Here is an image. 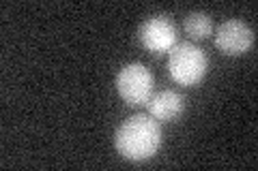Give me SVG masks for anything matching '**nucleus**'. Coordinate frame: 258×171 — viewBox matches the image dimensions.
<instances>
[{"instance_id": "7ed1b4c3", "label": "nucleus", "mask_w": 258, "mask_h": 171, "mask_svg": "<svg viewBox=\"0 0 258 171\" xmlns=\"http://www.w3.org/2000/svg\"><path fill=\"white\" fill-rule=\"evenodd\" d=\"M114 86H116V92L120 94V99L127 105H134V107L147 105L153 96V75L140 62L125 64L116 73Z\"/></svg>"}, {"instance_id": "0eeeda50", "label": "nucleus", "mask_w": 258, "mask_h": 171, "mask_svg": "<svg viewBox=\"0 0 258 171\" xmlns=\"http://www.w3.org/2000/svg\"><path fill=\"white\" fill-rule=\"evenodd\" d=\"M183 28H185V32H187L191 39L203 41V39L211 37V32H213V22H211V18H209L207 13L194 11V13H189L187 18H185Z\"/></svg>"}, {"instance_id": "f257e3e1", "label": "nucleus", "mask_w": 258, "mask_h": 171, "mask_svg": "<svg viewBox=\"0 0 258 171\" xmlns=\"http://www.w3.org/2000/svg\"><path fill=\"white\" fill-rule=\"evenodd\" d=\"M161 145V128L159 122L147 116V113H136L127 118L123 124L116 128L114 148L123 158L132 162L149 160L157 154Z\"/></svg>"}, {"instance_id": "39448f33", "label": "nucleus", "mask_w": 258, "mask_h": 171, "mask_svg": "<svg viewBox=\"0 0 258 171\" xmlns=\"http://www.w3.org/2000/svg\"><path fill=\"white\" fill-rule=\"evenodd\" d=\"M140 43L151 54H168L176 45V28L170 18L155 15L140 26Z\"/></svg>"}, {"instance_id": "f03ea898", "label": "nucleus", "mask_w": 258, "mask_h": 171, "mask_svg": "<svg viewBox=\"0 0 258 171\" xmlns=\"http://www.w3.org/2000/svg\"><path fill=\"white\" fill-rule=\"evenodd\" d=\"M209 67L207 54L194 43H176L168 52V71L181 86H194L205 77Z\"/></svg>"}, {"instance_id": "20e7f679", "label": "nucleus", "mask_w": 258, "mask_h": 171, "mask_svg": "<svg viewBox=\"0 0 258 171\" xmlns=\"http://www.w3.org/2000/svg\"><path fill=\"white\" fill-rule=\"evenodd\" d=\"M215 47L226 56H241L254 47V30L241 20H226L215 30Z\"/></svg>"}, {"instance_id": "423d86ee", "label": "nucleus", "mask_w": 258, "mask_h": 171, "mask_svg": "<svg viewBox=\"0 0 258 171\" xmlns=\"http://www.w3.org/2000/svg\"><path fill=\"white\" fill-rule=\"evenodd\" d=\"M185 109V99L174 90L157 92L149 99V116H153L157 122H170Z\"/></svg>"}]
</instances>
